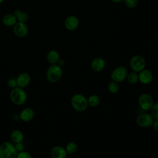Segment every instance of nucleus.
<instances>
[{
  "label": "nucleus",
  "instance_id": "obj_1",
  "mask_svg": "<svg viewBox=\"0 0 158 158\" xmlns=\"http://www.w3.org/2000/svg\"><path fill=\"white\" fill-rule=\"evenodd\" d=\"M71 104L75 110L82 112L85 110L88 107V99L84 95L77 93L72 97Z\"/></svg>",
  "mask_w": 158,
  "mask_h": 158
},
{
  "label": "nucleus",
  "instance_id": "obj_2",
  "mask_svg": "<svg viewBox=\"0 0 158 158\" xmlns=\"http://www.w3.org/2000/svg\"><path fill=\"white\" fill-rule=\"evenodd\" d=\"M27 94L25 91L19 86L15 87L10 93V98L16 105H22L27 101Z\"/></svg>",
  "mask_w": 158,
  "mask_h": 158
},
{
  "label": "nucleus",
  "instance_id": "obj_3",
  "mask_svg": "<svg viewBox=\"0 0 158 158\" xmlns=\"http://www.w3.org/2000/svg\"><path fill=\"white\" fill-rule=\"evenodd\" d=\"M17 151L11 143L6 141L0 146V158H16Z\"/></svg>",
  "mask_w": 158,
  "mask_h": 158
},
{
  "label": "nucleus",
  "instance_id": "obj_4",
  "mask_svg": "<svg viewBox=\"0 0 158 158\" xmlns=\"http://www.w3.org/2000/svg\"><path fill=\"white\" fill-rule=\"evenodd\" d=\"M62 75L61 67L57 64H52L47 70L46 77L49 81L56 83L58 81Z\"/></svg>",
  "mask_w": 158,
  "mask_h": 158
},
{
  "label": "nucleus",
  "instance_id": "obj_5",
  "mask_svg": "<svg viewBox=\"0 0 158 158\" xmlns=\"http://www.w3.org/2000/svg\"><path fill=\"white\" fill-rule=\"evenodd\" d=\"M130 66L133 72H139L146 67L145 59L141 56H134L130 60Z\"/></svg>",
  "mask_w": 158,
  "mask_h": 158
},
{
  "label": "nucleus",
  "instance_id": "obj_6",
  "mask_svg": "<svg viewBox=\"0 0 158 158\" xmlns=\"http://www.w3.org/2000/svg\"><path fill=\"white\" fill-rule=\"evenodd\" d=\"M127 69L122 66L118 67L114 69L110 75V78L112 81L115 82H122L124 81L127 77Z\"/></svg>",
  "mask_w": 158,
  "mask_h": 158
},
{
  "label": "nucleus",
  "instance_id": "obj_7",
  "mask_svg": "<svg viewBox=\"0 0 158 158\" xmlns=\"http://www.w3.org/2000/svg\"><path fill=\"white\" fill-rule=\"evenodd\" d=\"M139 107L144 110H149L154 105V100L152 96L147 93L141 94L138 98Z\"/></svg>",
  "mask_w": 158,
  "mask_h": 158
},
{
  "label": "nucleus",
  "instance_id": "obj_8",
  "mask_svg": "<svg viewBox=\"0 0 158 158\" xmlns=\"http://www.w3.org/2000/svg\"><path fill=\"white\" fill-rule=\"evenodd\" d=\"M154 121V118L151 114L144 113L139 115L136 118V123L137 125L143 128L149 127L152 125Z\"/></svg>",
  "mask_w": 158,
  "mask_h": 158
},
{
  "label": "nucleus",
  "instance_id": "obj_9",
  "mask_svg": "<svg viewBox=\"0 0 158 158\" xmlns=\"http://www.w3.org/2000/svg\"><path fill=\"white\" fill-rule=\"evenodd\" d=\"M13 31L17 36L22 38L28 34V28L25 23L17 22L13 26Z\"/></svg>",
  "mask_w": 158,
  "mask_h": 158
},
{
  "label": "nucleus",
  "instance_id": "obj_10",
  "mask_svg": "<svg viewBox=\"0 0 158 158\" xmlns=\"http://www.w3.org/2000/svg\"><path fill=\"white\" fill-rule=\"evenodd\" d=\"M153 80L152 73L147 69H143L138 74V80L143 84L147 85L150 83Z\"/></svg>",
  "mask_w": 158,
  "mask_h": 158
},
{
  "label": "nucleus",
  "instance_id": "obj_11",
  "mask_svg": "<svg viewBox=\"0 0 158 158\" xmlns=\"http://www.w3.org/2000/svg\"><path fill=\"white\" fill-rule=\"evenodd\" d=\"M79 25L78 19L75 15H70L67 17L64 22V25L65 28L69 30H75Z\"/></svg>",
  "mask_w": 158,
  "mask_h": 158
},
{
  "label": "nucleus",
  "instance_id": "obj_12",
  "mask_svg": "<svg viewBox=\"0 0 158 158\" xmlns=\"http://www.w3.org/2000/svg\"><path fill=\"white\" fill-rule=\"evenodd\" d=\"M51 155L52 158H66L67 152L63 147L55 146L51 151Z\"/></svg>",
  "mask_w": 158,
  "mask_h": 158
},
{
  "label": "nucleus",
  "instance_id": "obj_13",
  "mask_svg": "<svg viewBox=\"0 0 158 158\" xmlns=\"http://www.w3.org/2000/svg\"><path fill=\"white\" fill-rule=\"evenodd\" d=\"M17 86L20 88H24L27 86L30 82V77L27 73H22L20 74L17 79Z\"/></svg>",
  "mask_w": 158,
  "mask_h": 158
},
{
  "label": "nucleus",
  "instance_id": "obj_14",
  "mask_svg": "<svg viewBox=\"0 0 158 158\" xmlns=\"http://www.w3.org/2000/svg\"><path fill=\"white\" fill-rule=\"evenodd\" d=\"M105 61L101 57H96L94 59L91 63V69L95 72H100L105 67Z\"/></svg>",
  "mask_w": 158,
  "mask_h": 158
},
{
  "label": "nucleus",
  "instance_id": "obj_15",
  "mask_svg": "<svg viewBox=\"0 0 158 158\" xmlns=\"http://www.w3.org/2000/svg\"><path fill=\"white\" fill-rule=\"evenodd\" d=\"M34 111L31 108L24 109L20 114V118L23 122H28L31 120L34 117Z\"/></svg>",
  "mask_w": 158,
  "mask_h": 158
},
{
  "label": "nucleus",
  "instance_id": "obj_16",
  "mask_svg": "<svg viewBox=\"0 0 158 158\" xmlns=\"http://www.w3.org/2000/svg\"><path fill=\"white\" fill-rule=\"evenodd\" d=\"M17 22V20L13 14H6L2 18V23L7 27H13Z\"/></svg>",
  "mask_w": 158,
  "mask_h": 158
},
{
  "label": "nucleus",
  "instance_id": "obj_17",
  "mask_svg": "<svg viewBox=\"0 0 158 158\" xmlns=\"http://www.w3.org/2000/svg\"><path fill=\"white\" fill-rule=\"evenodd\" d=\"M60 59V55L59 52L56 50H51L47 54L48 61L52 64H55L58 62Z\"/></svg>",
  "mask_w": 158,
  "mask_h": 158
},
{
  "label": "nucleus",
  "instance_id": "obj_18",
  "mask_svg": "<svg viewBox=\"0 0 158 158\" xmlns=\"http://www.w3.org/2000/svg\"><path fill=\"white\" fill-rule=\"evenodd\" d=\"M13 14L15 17L17 22H21L25 23L28 19V15L27 13L23 12L19 9H17L14 11Z\"/></svg>",
  "mask_w": 158,
  "mask_h": 158
},
{
  "label": "nucleus",
  "instance_id": "obj_19",
  "mask_svg": "<svg viewBox=\"0 0 158 158\" xmlns=\"http://www.w3.org/2000/svg\"><path fill=\"white\" fill-rule=\"evenodd\" d=\"M11 139L15 143H22L23 139V135L22 132L19 130H14L11 133Z\"/></svg>",
  "mask_w": 158,
  "mask_h": 158
},
{
  "label": "nucleus",
  "instance_id": "obj_20",
  "mask_svg": "<svg viewBox=\"0 0 158 158\" xmlns=\"http://www.w3.org/2000/svg\"><path fill=\"white\" fill-rule=\"evenodd\" d=\"M87 99H88V105L93 107L98 106L101 102L99 97L96 94H93L89 96Z\"/></svg>",
  "mask_w": 158,
  "mask_h": 158
},
{
  "label": "nucleus",
  "instance_id": "obj_21",
  "mask_svg": "<svg viewBox=\"0 0 158 158\" xmlns=\"http://www.w3.org/2000/svg\"><path fill=\"white\" fill-rule=\"evenodd\" d=\"M77 149H78L77 144L75 143L70 142L67 144L65 151H66L67 153H68L69 154H74L75 152H76V151H77Z\"/></svg>",
  "mask_w": 158,
  "mask_h": 158
},
{
  "label": "nucleus",
  "instance_id": "obj_22",
  "mask_svg": "<svg viewBox=\"0 0 158 158\" xmlns=\"http://www.w3.org/2000/svg\"><path fill=\"white\" fill-rule=\"evenodd\" d=\"M127 79L129 83L135 84L138 81V75L137 74V72H132L127 75Z\"/></svg>",
  "mask_w": 158,
  "mask_h": 158
},
{
  "label": "nucleus",
  "instance_id": "obj_23",
  "mask_svg": "<svg viewBox=\"0 0 158 158\" xmlns=\"http://www.w3.org/2000/svg\"><path fill=\"white\" fill-rule=\"evenodd\" d=\"M108 89L111 93H117L119 91V85L117 82L110 81L108 85Z\"/></svg>",
  "mask_w": 158,
  "mask_h": 158
},
{
  "label": "nucleus",
  "instance_id": "obj_24",
  "mask_svg": "<svg viewBox=\"0 0 158 158\" xmlns=\"http://www.w3.org/2000/svg\"><path fill=\"white\" fill-rule=\"evenodd\" d=\"M151 114L154 119H158V102L154 104L151 109Z\"/></svg>",
  "mask_w": 158,
  "mask_h": 158
},
{
  "label": "nucleus",
  "instance_id": "obj_25",
  "mask_svg": "<svg viewBox=\"0 0 158 158\" xmlns=\"http://www.w3.org/2000/svg\"><path fill=\"white\" fill-rule=\"evenodd\" d=\"M125 5L129 8H134L137 6V0H124Z\"/></svg>",
  "mask_w": 158,
  "mask_h": 158
},
{
  "label": "nucleus",
  "instance_id": "obj_26",
  "mask_svg": "<svg viewBox=\"0 0 158 158\" xmlns=\"http://www.w3.org/2000/svg\"><path fill=\"white\" fill-rule=\"evenodd\" d=\"M16 158H32L30 154L27 151H21L17 154Z\"/></svg>",
  "mask_w": 158,
  "mask_h": 158
},
{
  "label": "nucleus",
  "instance_id": "obj_27",
  "mask_svg": "<svg viewBox=\"0 0 158 158\" xmlns=\"http://www.w3.org/2000/svg\"><path fill=\"white\" fill-rule=\"evenodd\" d=\"M8 86H9V87H10V88H15V87H16V86H17V82H16V80H15V79H13V78H12V79H10L9 81H8Z\"/></svg>",
  "mask_w": 158,
  "mask_h": 158
},
{
  "label": "nucleus",
  "instance_id": "obj_28",
  "mask_svg": "<svg viewBox=\"0 0 158 158\" xmlns=\"http://www.w3.org/2000/svg\"><path fill=\"white\" fill-rule=\"evenodd\" d=\"M15 148L17 152H20L23 150L24 147L22 143H16V144L15 145Z\"/></svg>",
  "mask_w": 158,
  "mask_h": 158
},
{
  "label": "nucleus",
  "instance_id": "obj_29",
  "mask_svg": "<svg viewBox=\"0 0 158 158\" xmlns=\"http://www.w3.org/2000/svg\"><path fill=\"white\" fill-rule=\"evenodd\" d=\"M152 126V128L154 130V131L158 132V119L154 120Z\"/></svg>",
  "mask_w": 158,
  "mask_h": 158
},
{
  "label": "nucleus",
  "instance_id": "obj_30",
  "mask_svg": "<svg viewBox=\"0 0 158 158\" xmlns=\"http://www.w3.org/2000/svg\"><path fill=\"white\" fill-rule=\"evenodd\" d=\"M58 62H59V64H58V65H59L60 67H62L64 65V61L63 60H59V61H58Z\"/></svg>",
  "mask_w": 158,
  "mask_h": 158
},
{
  "label": "nucleus",
  "instance_id": "obj_31",
  "mask_svg": "<svg viewBox=\"0 0 158 158\" xmlns=\"http://www.w3.org/2000/svg\"><path fill=\"white\" fill-rule=\"evenodd\" d=\"M112 1H113L114 2H116V3H117V2H121V1H122L123 0H111Z\"/></svg>",
  "mask_w": 158,
  "mask_h": 158
},
{
  "label": "nucleus",
  "instance_id": "obj_32",
  "mask_svg": "<svg viewBox=\"0 0 158 158\" xmlns=\"http://www.w3.org/2000/svg\"><path fill=\"white\" fill-rule=\"evenodd\" d=\"M4 0H0V4H1L4 2Z\"/></svg>",
  "mask_w": 158,
  "mask_h": 158
},
{
  "label": "nucleus",
  "instance_id": "obj_33",
  "mask_svg": "<svg viewBox=\"0 0 158 158\" xmlns=\"http://www.w3.org/2000/svg\"><path fill=\"white\" fill-rule=\"evenodd\" d=\"M68 158H72V157H68Z\"/></svg>",
  "mask_w": 158,
  "mask_h": 158
}]
</instances>
